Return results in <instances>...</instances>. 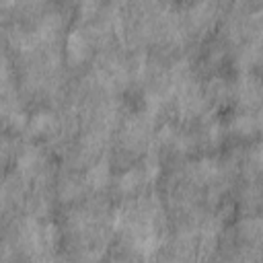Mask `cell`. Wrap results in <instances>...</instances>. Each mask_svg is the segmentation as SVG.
Listing matches in <instances>:
<instances>
[{
    "label": "cell",
    "instance_id": "5",
    "mask_svg": "<svg viewBox=\"0 0 263 263\" xmlns=\"http://www.w3.org/2000/svg\"><path fill=\"white\" fill-rule=\"evenodd\" d=\"M18 171L21 173H25V175H29V173H33L39 164H41V154H39V150L37 148H27L21 156H18Z\"/></svg>",
    "mask_w": 263,
    "mask_h": 263
},
{
    "label": "cell",
    "instance_id": "8",
    "mask_svg": "<svg viewBox=\"0 0 263 263\" xmlns=\"http://www.w3.org/2000/svg\"><path fill=\"white\" fill-rule=\"evenodd\" d=\"M39 263H53L51 259H43V261H39Z\"/></svg>",
    "mask_w": 263,
    "mask_h": 263
},
{
    "label": "cell",
    "instance_id": "6",
    "mask_svg": "<svg viewBox=\"0 0 263 263\" xmlns=\"http://www.w3.org/2000/svg\"><path fill=\"white\" fill-rule=\"evenodd\" d=\"M55 123V117L53 113L49 111H39L35 113L31 119H29V127L35 132V134H43V132H49V127Z\"/></svg>",
    "mask_w": 263,
    "mask_h": 263
},
{
    "label": "cell",
    "instance_id": "7",
    "mask_svg": "<svg viewBox=\"0 0 263 263\" xmlns=\"http://www.w3.org/2000/svg\"><path fill=\"white\" fill-rule=\"evenodd\" d=\"M255 125H257V121H255L251 115H240V117L236 119V129H238V132H242V134L253 132V129H255Z\"/></svg>",
    "mask_w": 263,
    "mask_h": 263
},
{
    "label": "cell",
    "instance_id": "1",
    "mask_svg": "<svg viewBox=\"0 0 263 263\" xmlns=\"http://www.w3.org/2000/svg\"><path fill=\"white\" fill-rule=\"evenodd\" d=\"M66 53L74 62H80L88 53V39L80 29H72L68 33V37H66Z\"/></svg>",
    "mask_w": 263,
    "mask_h": 263
},
{
    "label": "cell",
    "instance_id": "4",
    "mask_svg": "<svg viewBox=\"0 0 263 263\" xmlns=\"http://www.w3.org/2000/svg\"><path fill=\"white\" fill-rule=\"evenodd\" d=\"M142 181H144V173L138 171V168H129V171H125V173H121L117 177V187L123 193H132L134 189L140 187Z\"/></svg>",
    "mask_w": 263,
    "mask_h": 263
},
{
    "label": "cell",
    "instance_id": "3",
    "mask_svg": "<svg viewBox=\"0 0 263 263\" xmlns=\"http://www.w3.org/2000/svg\"><path fill=\"white\" fill-rule=\"evenodd\" d=\"M134 247H136V251L142 253V255H152V253L156 251V247H158V236H156V232L150 230V228L140 230V232L134 236Z\"/></svg>",
    "mask_w": 263,
    "mask_h": 263
},
{
    "label": "cell",
    "instance_id": "2",
    "mask_svg": "<svg viewBox=\"0 0 263 263\" xmlns=\"http://www.w3.org/2000/svg\"><path fill=\"white\" fill-rule=\"evenodd\" d=\"M109 179H111V166H109V162H105V160L92 164V166L86 171V183H88L90 187H95V189L105 187V185L109 183Z\"/></svg>",
    "mask_w": 263,
    "mask_h": 263
}]
</instances>
